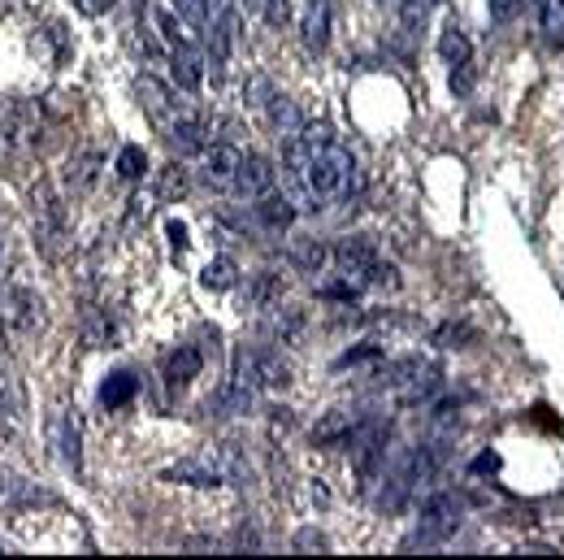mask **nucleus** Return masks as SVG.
<instances>
[{"instance_id":"11","label":"nucleus","mask_w":564,"mask_h":560,"mask_svg":"<svg viewBox=\"0 0 564 560\" xmlns=\"http://www.w3.org/2000/svg\"><path fill=\"white\" fill-rule=\"evenodd\" d=\"M252 221L256 226H265V231H287L295 221V204H292V196L282 192H265V196H256V204H252Z\"/></svg>"},{"instance_id":"5","label":"nucleus","mask_w":564,"mask_h":560,"mask_svg":"<svg viewBox=\"0 0 564 560\" xmlns=\"http://www.w3.org/2000/svg\"><path fill=\"white\" fill-rule=\"evenodd\" d=\"M456 521H460V500L456 496H434V500L421 508V521H417V535H412V543L417 547H434V543H443L456 530Z\"/></svg>"},{"instance_id":"8","label":"nucleus","mask_w":564,"mask_h":560,"mask_svg":"<svg viewBox=\"0 0 564 560\" xmlns=\"http://www.w3.org/2000/svg\"><path fill=\"white\" fill-rule=\"evenodd\" d=\"M361 408H351V404H339V408H331L326 418L312 426V443L317 447H334V443H348L351 435H356V426H361Z\"/></svg>"},{"instance_id":"22","label":"nucleus","mask_w":564,"mask_h":560,"mask_svg":"<svg viewBox=\"0 0 564 560\" xmlns=\"http://www.w3.org/2000/svg\"><path fill=\"white\" fill-rule=\"evenodd\" d=\"M439 53H443L451 65H469V61H473V44H469V35L456 26V22H451L448 31L439 35Z\"/></svg>"},{"instance_id":"28","label":"nucleus","mask_w":564,"mask_h":560,"mask_svg":"<svg viewBox=\"0 0 564 560\" xmlns=\"http://www.w3.org/2000/svg\"><path fill=\"white\" fill-rule=\"evenodd\" d=\"M469 335H473L469 326H443V330H439V339H443V348H465V343H460V339H469Z\"/></svg>"},{"instance_id":"10","label":"nucleus","mask_w":564,"mask_h":560,"mask_svg":"<svg viewBox=\"0 0 564 560\" xmlns=\"http://www.w3.org/2000/svg\"><path fill=\"white\" fill-rule=\"evenodd\" d=\"M48 443H53V452H57L70 469H78L83 465V447H78V426L74 418L65 413V408H53L48 413Z\"/></svg>"},{"instance_id":"2","label":"nucleus","mask_w":564,"mask_h":560,"mask_svg":"<svg viewBox=\"0 0 564 560\" xmlns=\"http://www.w3.org/2000/svg\"><path fill=\"white\" fill-rule=\"evenodd\" d=\"M334 265H339V274L361 291V287H395V265H387V260L378 257V243L370 240V235H351V240H343L339 248L331 252Z\"/></svg>"},{"instance_id":"34","label":"nucleus","mask_w":564,"mask_h":560,"mask_svg":"<svg viewBox=\"0 0 564 560\" xmlns=\"http://www.w3.org/2000/svg\"><path fill=\"white\" fill-rule=\"evenodd\" d=\"M295 547H326V539L317 530H304V535H295Z\"/></svg>"},{"instance_id":"7","label":"nucleus","mask_w":564,"mask_h":560,"mask_svg":"<svg viewBox=\"0 0 564 560\" xmlns=\"http://www.w3.org/2000/svg\"><path fill=\"white\" fill-rule=\"evenodd\" d=\"M161 131H165V143L174 148L178 157H195V152H204V148L213 143L209 126L195 118L192 109H183V113H174L170 122H161Z\"/></svg>"},{"instance_id":"17","label":"nucleus","mask_w":564,"mask_h":560,"mask_svg":"<svg viewBox=\"0 0 564 560\" xmlns=\"http://www.w3.org/2000/svg\"><path fill=\"white\" fill-rule=\"evenodd\" d=\"M165 482H187V486H222L217 469H213V465H209L204 457L178 460V465H170V469H165Z\"/></svg>"},{"instance_id":"26","label":"nucleus","mask_w":564,"mask_h":560,"mask_svg":"<svg viewBox=\"0 0 564 560\" xmlns=\"http://www.w3.org/2000/svg\"><path fill=\"white\" fill-rule=\"evenodd\" d=\"M273 296H278V279H273V274H256L252 291H248V304H252V309H265Z\"/></svg>"},{"instance_id":"20","label":"nucleus","mask_w":564,"mask_h":560,"mask_svg":"<svg viewBox=\"0 0 564 560\" xmlns=\"http://www.w3.org/2000/svg\"><path fill=\"white\" fill-rule=\"evenodd\" d=\"M292 260L300 270H309V274H322L326 270V260H331V248L322 240H295L292 243Z\"/></svg>"},{"instance_id":"14","label":"nucleus","mask_w":564,"mask_h":560,"mask_svg":"<svg viewBox=\"0 0 564 560\" xmlns=\"http://www.w3.org/2000/svg\"><path fill=\"white\" fill-rule=\"evenodd\" d=\"M300 31H304V44H309L312 53H322L326 40H331V0H304Z\"/></svg>"},{"instance_id":"13","label":"nucleus","mask_w":564,"mask_h":560,"mask_svg":"<svg viewBox=\"0 0 564 560\" xmlns=\"http://www.w3.org/2000/svg\"><path fill=\"white\" fill-rule=\"evenodd\" d=\"M117 339H122V330L109 318V309H87L83 313V326H78V343L83 348H117Z\"/></svg>"},{"instance_id":"6","label":"nucleus","mask_w":564,"mask_h":560,"mask_svg":"<svg viewBox=\"0 0 564 560\" xmlns=\"http://www.w3.org/2000/svg\"><path fill=\"white\" fill-rule=\"evenodd\" d=\"M239 161L243 152L234 143H213L200 152V182L213 187V192H234V179H239Z\"/></svg>"},{"instance_id":"9","label":"nucleus","mask_w":564,"mask_h":560,"mask_svg":"<svg viewBox=\"0 0 564 560\" xmlns=\"http://www.w3.org/2000/svg\"><path fill=\"white\" fill-rule=\"evenodd\" d=\"M273 182H278V170H273L270 161L261 157V152H243V161H239V179H234V192H243L248 201H256V196L273 192Z\"/></svg>"},{"instance_id":"25","label":"nucleus","mask_w":564,"mask_h":560,"mask_svg":"<svg viewBox=\"0 0 564 560\" xmlns=\"http://www.w3.org/2000/svg\"><path fill=\"white\" fill-rule=\"evenodd\" d=\"M117 179H143V170H148V152L139 148V143H126L122 152H117Z\"/></svg>"},{"instance_id":"23","label":"nucleus","mask_w":564,"mask_h":560,"mask_svg":"<svg viewBox=\"0 0 564 560\" xmlns=\"http://www.w3.org/2000/svg\"><path fill=\"white\" fill-rule=\"evenodd\" d=\"M547 44H564V0H534Z\"/></svg>"},{"instance_id":"32","label":"nucleus","mask_w":564,"mask_h":560,"mask_svg":"<svg viewBox=\"0 0 564 560\" xmlns=\"http://www.w3.org/2000/svg\"><path fill=\"white\" fill-rule=\"evenodd\" d=\"M495 469H500V452H482L473 460V474H495Z\"/></svg>"},{"instance_id":"21","label":"nucleus","mask_w":564,"mask_h":560,"mask_svg":"<svg viewBox=\"0 0 564 560\" xmlns=\"http://www.w3.org/2000/svg\"><path fill=\"white\" fill-rule=\"evenodd\" d=\"M187 196V170L183 165H165L161 174H156V201H165V204H178Z\"/></svg>"},{"instance_id":"16","label":"nucleus","mask_w":564,"mask_h":560,"mask_svg":"<svg viewBox=\"0 0 564 560\" xmlns=\"http://www.w3.org/2000/svg\"><path fill=\"white\" fill-rule=\"evenodd\" d=\"M200 369H204V352H200L195 343H178L174 352L165 357V382H178V387H183V382H192Z\"/></svg>"},{"instance_id":"1","label":"nucleus","mask_w":564,"mask_h":560,"mask_svg":"<svg viewBox=\"0 0 564 560\" xmlns=\"http://www.w3.org/2000/svg\"><path fill=\"white\" fill-rule=\"evenodd\" d=\"M282 187L295 213H322L331 204L356 209L365 196L361 165L331 126H309L282 143Z\"/></svg>"},{"instance_id":"29","label":"nucleus","mask_w":564,"mask_h":560,"mask_svg":"<svg viewBox=\"0 0 564 560\" xmlns=\"http://www.w3.org/2000/svg\"><path fill=\"white\" fill-rule=\"evenodd\" d=\"M469 87H473V65H456V70H451V92L465 96Z\"/></svg>"},{"instance_id":"24","label":"nucleus","mask_w":564,"mask_h":560,"mask_svg":"<svg viewBox=\"0 0 564 560\" xmlns=\"http://www.w3.org/2000/svg\"><path fill=\"white\" fill-rule=\"evenodd\" d=\"M200 282H204V287H213V291H231L234 282H239V265H234L231 257H217V260H209V265H204Z\"/></svg>"},{"instance_id":"33","label":"nucleus","mask_w":564,"mask_h":560,"mask_svg":"<svg viewBox=\"0 0 564 560\" xmlns=\"http://www.w3.org/2000/svg\"><path fill=\"white\" fill-rule=\"evenodd\" d=\"M165 231H170V243H174V248H187V226H183V221H170Z\"/></svg>"},{"instance_id":"19","label":"nucleus","mask_w":564,"mask_h":560,"mask_svg":"<svg viewBox=\"0 0 564 560\" xmlns=\"http://www.w3.org/2000/svg\"><path fill=\"white\" fill-rule=\"evenodd\" d=\"M135 391H139V374H131V369H117V374H109L104 387H100V404H104V408H122V404L131 400Z\"/></svg>"},{"instance_id":"3","label":"nucleus","mask_w":564,"mask_h":560,"mask_svg":"<svg viewBox=\"0 0 564 560\" xmlns=\"http://www.w3.org/2000/svg\"><path fill=\"white\" fill-rule=\"evenodd\" d=\"M0 326H9L14 335L44 330V300L18 282H0Z\"/></svg>"},{"instance_id":"15","label":"nucleus","mask_w":564,"mask_h":560,"mask_svg":"<svg viewBox=\"0 0 564 560\" xmlns=\"http://www.w3.org/2000/svg\"><path fill=\"white\" fill-rule=\"evenodd\" d=\"M170 74L183 92H200V83H204V70H200V53H195V44H183V48H170Z\"/></svg>"},{"instance_id":"30","label":"nucleus","mask_w":564,"mask_h":560,"mask_svg":"<svg viewBox=\"0 0 564 560\" xmlns=\"http://www.w3.org/2000/svg\"><path fill=\"white\" fill-rule=\"evenodd\" d=\"M78 14H87V18H100V14H109L114 9V0H74Z\"/></svg>"},{"instance_id":"31","label":"nucleus","mask_w":564,"mask_h":560,"mask_svg":"<svg viewBox=\"0 0 564 560\" xmlns=\"http://www.w3.org/2000/svg\"><path fill=\"white\" fill-rule=\"evenodd\" d=\"M14 122H0V165H5V161L14 157Z\"/></svg>"},{"instance_id":"12","label":"nucleus","mask_w":564,"mask_h":560,"mask_svg":"<svg viewBox=\"0 0 564 560\" xmlns=\"http://www.w3.org/2000/svg\"><path fill=\"white\" fill-rule=\"evenodd\" d=\"M100 165H104V157H100L96 148H83V152H74L70 165H65V192H70V196L92 192L96 179H100Z\"/></svg>"},{"instance_id":"18","label":"nucleus","mask_w":564,"mask_h":560,"mask_svg":"<svg viewBox=\"0 0 564 560\" xmlns=\"http://www.w3.org/2000/svg\"><path fill=\"white\" fill-rule=\"evenodd\" d=\"M270 118H273V131H278V140L287 143L292 135H300L304 131V118H300V109H295L292 96H270Z\"/></svg>"},{"instance_id":"4","label":"nucleus","mask_w":564,"mask_h":560,"mask_svg":"<svg viewBox=\"0 0 564 560\" xmlns=\"http://www.w3.org/2000/svg\"><path fill=\"white\" fill-rule=\"evenodd\" d=\"M35 201V240L48 257H61V240H65V201L53 192V182H39L31 192Z\"/></svg>"},{"instance_id":"27","label":"nucleus","mask_w":564,"mask_h":560,"mask_svg":"<svg viewBox=\"0 0 564 560\" xmlns=\"http://www.w3.org/2000/svg\"><path fill=\"white\" fill-rule=\"evenodd\" d=\"M174 5H178V14H183V22H192L200 31L209 26V5L204 0H174Z\"/></svg>"}]
</instances>
